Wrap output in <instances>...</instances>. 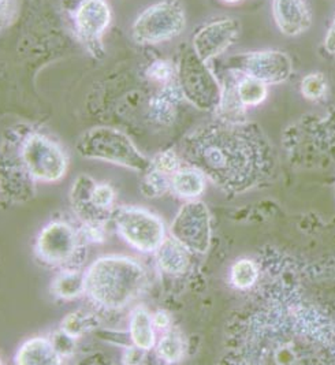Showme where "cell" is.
<instances>
[{
  "instance_id": "6da1fadb",
  "label": "cell",
  "mask_w": 335,
  "mask_h": 365,
  "mask_svg": "<svg viewBox=\"0 0 335 365\" xmlns=\"http://www.w3.org/2000/svg\"><path fill=\"white\" fill-rule=\"evenodd\" d=\"M267 155L260 132L242 122H223L193 132L182 144V159L212 182L239 192L259 178Z\"/></svg>"
},
{
  "instance_id": "7a4b0ae2",
  "label": "cell",
  "mask_w": 335,
  "mask_h": 365,
  "mask_svg": "<svg viewBox=\"0 0 335 365\" xmlns=\"http://www.w3.org/2000/svg\"><path fill=\"white\" fill-rule=\"evenodd\" d=\"M147 284L144 268L130 257L104 256L85 274V293L105 311H120L137 299Z\"/></svg>"
},
{
  "instance_id": "3957f363",
  "label": "cell",
  "mask_w": 335,
  "mask_h": 365,
  "mask_svg": "<svg viewBox=\"0 0 335 365\" xmlns=\"http://www.w3.org/2000/svg\"><path fill=\"white\" fill-rule=\"evenodd\" d=\"M76 148L81 156L88 159L103 160L144 173L152 168L151 160L135 148L133 141L126 134L113 128L103 126L85 132L78 138Z\"/></svg>"
},
{
  "instance_id": "277c9868",
  "label": "cell",
  "mask_w": 335,
  "mask_h": 365,
  "mask_svg": "<svg viewBox=\"0 0 335 365\" xmlns=\"http://www.w3.org/2000/svg\"><path fill=\"white\" fill-rule=\"evenodd\" d=\"M18 152L19 166L34 181L56 182L66 174L65 152L44 134H24Z\"/></svg>"
},
{
  "instance_id": "5b68a950",
  "label": "cell",
  "mask_w": 335,
  "mask_h": 365,
  "mask_svg": "<svg viewBox=\"0 0 335 365\" xmlns=\"http://www.w3.org/2000/svg\"><path fill=\"white\" fill-rule=\"evenodd\" d=\"M186 16L180 0H162L148 7L134 22L133 38L138 44H159L185 29Z\"/></svg>"
},
{
  "instance_id": "8992f818",
  "label": "cell",
  "mask_w": 335,
  "mask_h": 365,
  "mask_svg": "<svg viewBox=\"0 0 335 365\" xmlns=\"http://www.w3.org/2000/svg\"><path fill=\"white\" fill-rule=\"evenodd\" d=\"M180 89L185 99L202 111H217L222 88L195 51H187L178 68Z\"/></svg>"
},
{
  "instance_id": "52a82bcc",
  "label": "cell",
  "mask_w": 335,
  "mask_h": 365,
  "mask_svg": "<svg viewBox=\"0 0 335 365\" xmlns=\"http://www.w3.org/2000/svg\"><path fill=\"white\" fill-rule=\"evenodd\" d=\"M113 220L120 237L141 252H156L166 240L163 222L147 210L119 207L113 211Z\"/></svg>"
},
{
  "instance_id": "ba28073f",
  "label": "cell",
  "mask_w": 335,
  "mask_h": 365,
  "mask_svg": "<svg viewBox=\"0 0 335 365\" xmlns=\"http://www.w3.org/2000/svg\"><path fill=\"white\" fill-rule=\"evenodd\" d=\"M171 235L193 253L204 255L211 245V217L202 201H189L171 225Z\"/></svg>"
},
{
  "instance_id": "9c48e42d",
  "label": "cell",
  "mask_w": 335,
  "mask_h": 365,
  "mask_svg": "<svg viewBox=\"0 0 335 365\" xmlns=\"http://www.w3.org/2000/svg\"><path fill=\"white\" fill-rule=\"evenodd\" d=\"M114 199L115 193L110 185L95 183L86 175L76 180L71 189V204L76 214L91 225H103L113 217Z\"/></svg>"
},
{
  "instance_id": "30bf717a",
  "label": "cell",
  "mask_w": 335,
  "mask_h": 365,
  "mask_svg": "<svg viewBox=\"0 0 335 365\" xmlns=\"http://www.w3.org/2000/svg\"><path fill=\"white\" fill-rule=\"evenodd\" d=\"M78 247V235L71 226L65 222H52L40 232L36 255L48 266H66L77 256Z\"/></svg>"
},
{
  "instance_id": "8fae6325",
  "label": "cell",
  "mask_w": 335,
  "mask_h": 365,
  "mask_svg": "<svg viewBox=\"0 0 335 365\" xmlns=\"http://www.w3.org/2000/svg\"><path fill=\"white\" fill-rule=\"evenodd\" d=\"M233 70L264 83H284L292 74L290 58L279 51H262L237 55L230 59Z\"/></svg>"
},
{
  "instance_id": "7c38bea8",
  "label": "cell",
  "mask_w": 335,
  "mask_h": 365,
  "mask_svg": "<svg viewBox=\"0 0 335 365\" xmlns=\"http://www.w3.org/2000/svg\"><path fill=\"white\" fill-rule=\"evenodd\" d=\"M239 31V22L233 18L210 22L195 34L193 51L201 61L208 62L227 50L237 40Z\"/></svg>"
},
{
  "instance_id": "4fadbf2b",
  "label": "cell",
  "mask_w": 335,
  "mask_h": 365,
  "mask_svg": "<svg viewBox=\"0 0 335 365\" xmlns=\"http://www.w3.org/2000/svg\"><path fill=\"white\" fill-rule=\"evenodd\" d=\"M110 21L111 11L105 0H83L76 14L77 34L86 44H98Z\"/></svg>"
},
{
  "instance_id": "5bb4252c",
  "label": "cell",
  "mask_w": 335,
  "mask_h": 365,
  "mask_svg": "<svg viewBox=\"0 0 335 365\" xmlns=\"http://www.w3.org/2000/svg\"><path fill=\"white\" fill-rule=\"evenodd\" d=\"M272 11L279 31L287 36H299L312 25L306 0H274Z\"/></svg>"
},
{
  "instance_id": "9a60e30c",
  "label": "cell",
  "mask_w": 335,
  "mask_h": 365,
  "mask_svg": "<svg viewBox=\"0 0 335 365\" xmlns=\"http://www.w3.org/2000/svg\"><path fill=\"white\" fill-rule=\"evenodd\" d=\"M16 363L19 365L61 364V354L52 341L32 338L18 350Z\"/></svg>"
},
{
  "instance_id": "2e32d148",
  "label": "cell",
  "mask_w": 335,
  "mask_h": 365,
  "mask_svg": "<svg viewBox=\"0 0 335 365\" xmlns=\"http://www.w3.org/2000/svg\"><path fill=\"white\" fill-rule=\"evenodd\" d=\"M189 252L175 238H168L155 252L158 266L170 275H182L189 267Z\"/></svg>"
},
{
  "instance_id": "e0dca14e",
  "label": "cell",
  "mask_w": 335,
  "mask_h": 365,
  "mask_svg": "<svg viewBox=\"0 0 335 365\" xmlns=\"http://www.w3.org/2000/svg\"><path fill=\"white\" fill-rule=\"evenodd\" d=\"M171 190L182 199H197L205 189V175L195 167H181L171 175Z\"/></svg>"
},
{
  "instance_id": "ac0fdd59",
  "label": "cell",
  "mask_w": 335,
  "mask_h": 365,
  "mask_svg": "<svg viewBox=\"0 0 335 365\" xmlns=\"http://www.w3.org/2000/svg\"><path fill=\"white\" fill-rule=\"evenodd\" d=\"M153 329L155 324L150 312L143 307L135 308L130 319V339L134 346L143 350H151L156 344Z\"/></svg>"
},
{
  "instance_id": "d6986e66",
  "label": "cell",
  "mask_w": 335,
  "mask_h": 365,
  "mask_svg": "<svg viewBox=\"0 0 335 365\" xmlns=\"http://www.w3.org/2000/svg\"><path fill=\"white\" fill-rule=\"evenodd\" d=\"M52 293L62 299H78L85 293V275L66 269L52 282Z\"/></svg>"
},
{
  "instance_id": "ffe728a7",
  "label": "cell",
  "mask_w": 335,
  "mask_h": 365,
  "mask_svg": "<svg viewBox=\"0 0 335 365\" xmlns=\"http://www.w3.org/2000/svg\"><path fill=\"white\" fill-rule=\"evenodd\" d=\"M267 83L256 80L249 76H244L237 81V93L244 106H257L267 98Z\"/></svg>"
},
{
  "instance_id": "44dd1931",
  "label": "cell",
  "mask_w": 335,
  "mask_h": 365,
  "mask_svg": "<svg viewBox=\"0 0 335 365\" xmlns=\"http://www.w3.org/2000/svg\"><path fill=\"white\" fill-rule=\"evenodd\" d=\"M158 354L168 363H178L184 356V342L175 331H168L158 344Z\"/></svg>"
},
{
  "instance_id": "7402d4cb",
  "label": "cell",
  "mask_w": 335,
  "mask_h": 365,
  "mask_svg": "<svg viewBox=\"0 0 335 365\" xmlns=\"http://www.w3.org/2000/svg\"><path fill=\"white\" fill-rule=\"evenodd\" d=\"M171 187V183L168 180L166 174H162L156 170H148L143 183H141V190L143 195L147 197H162L165 193H168V189Z\"/></svg>"
},
{
  "instance_id": "603a6c76",
  "label": "cell",
  "mask_w": 335,
  "mask_h": 365,
  "mask_svg": "<svg viewBox=\"0 0 335 365\" xmlns=\"http://www.w3.org/2000/svg\"><path fill=\"white\" fill-rule=\"evenodd\" d=\"M232 282L238 289H248L257 279V268L251 260H239L232 268Z\"/></svg>"
},
{
  "instance_id": "cb8c5ba5",
  "label": "cell",
  "mask_w": 335,
  "mask_h": 365,
  "mask_svg": "<svg viewBox=\"0 0 335 365\" xmlns=\"http://www.w3.org/2000/svg\"><path fill=\"white\" fill-rule=\"evenodd\" d=\"M172 86H168L166 93L163 92L162 95H159L158 98L152 99L151 101V113L153 118L162 123H165V120H170V118L172 116L174 111V104L171 100L174 99V91H171Z\"/></svg>"
},
{
  "instance_id": "d4e9b609",
  "label": "cell",
  "mask_w": 335,
  "mask_h": 365,
  "mask_svg": "<svg viewBox=\"0 0 335 365\" xmlns=\"http://www.w3.org/2000/svg\"><path fill=\"white\" fill-rule=\"evenodd\" d=\"M326 80L323 74H309L306 76L302 83V95L309 100H318L326 92Z\"/></svg>"
},
{
  "instance_id": "484cf974",
  "label": "cell",
  "mask_w": 335,
  "mask_h": 365,
  "mask_svg": "<svg viewBox=\"0 0 335 365\" xmlns=\"http://www.w3.org/2000/svg\"><path fill=\"white\" fill-rule=\"evenodd\" d=\"M181 167L182 166H181L180 158L171 150L158 153L152 160V168L162 174H166V175H172Z\"/></svg>"
},
{
  "instance_id": "4316f807",
  "label": "cell",
  "mask_w": 335,
  "mask_h": 365,
  "mask_svg": "<svg viewBox=\"0 0 335 365\" xmlns=\"http://www.w3.org/2000/svg\"><path fill=\"white\" fill-rule=\"evenodd\" d=\"M86 326H88V317L83 315L81 312H76L65 317L62 323V331L76 338V336H80L86 330Z\"/></svg>"
},
{
  "instance_id": "83f0119b",
  "label": "cell",
  "mask_w": 335,
  "mask_h": 365,
  "mask_svg": "<svg viewBox=\"0 0 335 365\" xmlns=\"http://www.w3.org/2000/svg\"><path fill=\"white\" fill-rule=\"evenodd\" d=\"M150 76L152 78L158 80V81H168L172 74H174V70L172 66L168 63V62H163V61H159V62H155L151 67H150Z\"/></svg>"
},
{
  "instance_id": "f1b7e54d",
  "label": "cell",
  "mask_w": 335,
  "mask_h": 365,
  "mask_svg": "<svg viewBox=\"0 0 335 365\" xmlns=\"http://www.w3.org/2000/svg\"><path fill=\"white\" fill-rule=\"evenodd\" d=\"M143 359V349L132 348L129 349L123 357V364H138Z\"/></svg>"
},
{
  "instance_id": "f546056e",
  "label": "cell",
  "mask_w": 335,
  "mask_h": 365,
  "mask_svg": "<svg viewBox=\"0 0 335 365\" xmlns=\"http://www.w3.org/2000/svg\"><path fill=\"white\" fill-rule=\"evenodd\" d=\"M153 324L156 329H168L170 324V316L165 311H159L153 315Z\"/></svg>"
},
{
  "instance_id": "4dcf8cb0",
  "label": "cell",
  "mask_w": 335,
  "mask_h": 365,
  "mask_svg": "<svg viewBox=\"0 0 335 365\" xmlns=\"http://www.w3.org/2000/svg\"><path fill=\"white\" fill-rule=\"evenodd\" d=\"M324 48L329 51L330 53H335V19L333 25H331V28L327 32V36H326Z\"/></svg>"
},
{
  "instance_id": "1f68e13d",
  "label": "cell",
  "mask_w": 335,
  "mask_h": 365,
  "mask_svg": "<svg viewBox=\"0 0 335 365\" xmlns=\"http://www.w3.org/2000/svg\"><path fill=\"white\" fill-rule=\"evenodd\" d=\"M223 1H226V3H237V1H239V0H223Z\"/></svg>"
}]
</instances>
